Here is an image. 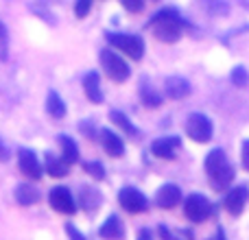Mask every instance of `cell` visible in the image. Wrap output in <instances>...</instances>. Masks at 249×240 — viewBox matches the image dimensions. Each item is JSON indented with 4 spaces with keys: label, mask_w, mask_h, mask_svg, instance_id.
Returning <instances> with one entry per match:
<instances>
[{
    "label": "cell",
    "mask_w": 249,
    "mask_h": 240,
    "mask_svg": "<svg viewBox=\"0 0 249 240\" xmlns=\"http://www.w3.org/2000/svg\"><path fill=\"white\" fill-rule=\"evenodd\" d=\"M83 168H86L88 172H90L92 177H96V179H103L105 177V168L101 166V164H94V162H88V164H83Z\"/></svg>",
    "instance_id": "484cf974"
},
{
    "label": "cell",
    "mask_w": 249,
    "mask_h": 240,
    "mask_svg": "<svg viewBox=\"0 0 249 240\" xmlns=\"http://www.w3.org/2000/svg\"><path fill=\"white\" fill-rule=\"evenodd\" d=\"M7 51H9V33L7 26L0 22V59H7Z\"/></svg>",
    "instance_id": "d4e9b609"
},
{
    "label": "cell",
    "mask_w": 249,
    "mask_h": 240,
    "mask_svg": "<svg viewBox=\"0 0 249 240\" xmlns=\"http://www.w3.org/2000/svg\"><path fill=\"white\" fill-rule=\"evenodd\" d=\"M99 59H101V66H103L105 74H107L112 81L123 83V81L129 79V66L118 52L109 51V48H103L101 55H99Z\"/></svg>",
    "instance_id": "3957f363"
},
{
    "label": "cell",
    "mask_w": 249,
    "mask_h": 240,
    "mask_svg": "<svg viewBox=\"0 0 249 240\" xmlns=\"http://www.w3.org/2000/svg\"><path fill=\"white\" fill-rule=\"evenodd\" d=\"M177 146H179V137H160V140H155L153 144H151V151H153L155 157L173 159Z\"/></svg>",
    "instance_id": "4fadbf2b"
},
{
    "label": "cell",
    "mask_w": 249,
    "mask_h": 240,
    "mask_svg": "<svg viewBox=\"0 0 249 240\" xmlns=\"http://www.w3.org/2000/svg\"><path fill=\"white\" fill-rule=\"evenodd\" d=\"M48 199H51L53 210H57L59 214H72L74 212V199H72V194H70V190L64 188V186L53 188Z\"/></svg>",
    "instance_id": "ba28073f"
},
{
    "label": "cell",
    "mask_w": 249,
    "mask_h": 240,
    "mask_svg": "<svg viewBox=\"0 0 249 240\" xmlns=\"http://www.w3.org/2000/svg\"><path fill=\"white\" fill-rule=\"evenodd\" d=\"M59 140H61V155H64L61 159H64L66 164H74L79 159V149H77V144H74V140L68 136H61Z\"/></svg>",
    "instance_id": "ac0fdd59"
},
{
    "label": "cell",
    "mask_w": 249,
    "mask_h": 240,
    "mask_svg": "<svg viewBox=\"0 0 249 240\" xmlns=\"http://www.w3.org/2000/svg\"><path fill=\"white\" fill-rule=\"evenodd\" d=\"M18 164H20V171L24 172L26 177H31V179H39V177H42V166H39L33 151H29V149L18 151Z\"/></svg>",
    "instance_id": "9c48e42d"
},
{
    "label": "cell",
    "mask_w": 249,
    "mask_h": 240,
    "mask_svg": "<svg viewBox=\"0 0 249 240\" xmlns=\"http://www.w3.org/2000/svg\"><path fill=\"white\" fill-rule=\"evenodd\" d=\"M83 90H86L88 99H90L92 103H101V101H103V92H101L99 74H96V72L86 74V79H83Z\"/></svg>",
    "instance_id": "2e32d148"
},
{
    "label": "cell",
    "mask_w": 249,
    "mask_h": 240,
    "mask_svg": "<svg viewBox=\"0 0 249 240\" xmlns=\"http://www.w3.org/2000/svg\"><path fill=\"white\" fill-rule=\"evenodd\" d=\"M107 42L114 48H118L121 52H124L131 59H142L144 55V42L138 35H127V33H107Z\"/></svg>",
    "instance_id": "277c9868"
},
{
    "label": "cell",
    "mask_w": 249,
    "mask_h": 240,
    "mask_svg": "<svg viewBox=\"0 0 249 240\" xmlns=\"http://www.w3.org/2000/svg\"><path fill=\"white\" fill-rule=\"evenodd\" d=\"M164 87L171 99H184L186 94H190V83L184 77H168L164 81Z\"/></svg>",
    "instance_id": "5bb4252c"
},
{
    "label": "cell",
    "mask_w": 249,
    "mask_h": 240,
    "mask_svg": "<svg viewBox=\"0 0 249 240\" xmlns=\"http://www.w3.org/2000/svg\"><path fill=\"white\" fill-rule=\"evenodd\" d=\"M181 16L175 11V9L166 7L162 11H158L151 20V29H153V35L160 39V42H166V44H173L179 39L181 35Z\"/></svg>",
    "instance_id": "6da1fadb"
},
{
    "label": "cell",
    "mask_w": 249,
    "mask_h": 240,
    "mask_svg": "<svg viewBox=\"0 0 249 240\" xmlns=\"http://www.w3.org/2000/svg\"><path fill=\"white\" fill-rule=\"evenodd\" d=\"M66 234L70 236V240H86V236H83V234L79 232V229L74 227V225H70V223L66 225Z\"/></svg>",
    "instance_id": "83f0119b"
},
{
    "label": "cell",
    "mask_w": 249,
    "mask_h": 240,
    "mask_svg": "<svg viewBox=\"0 0 249 240\" xmlns=\"http://www.w3.org/2000/svg\"><path fill=\"white\" fill-rule=\"evenodd\" d=\"M138 240H153V236H151V232H149V229H142V232H140V236H138Z\"/></svg>",
    "instance_id": "1f68e13d"
},
{
    "label": "cell",
    "mask_w": 249,
    "mask_h": 240,
    "mask_svg": "<svg viewBox=\"0 0 249 240\" xmlns=\"http://www.w3.org/2000/svg\"><path fill=\"white\" fill-rule=\"evenodd\" d=\"M46 172L51 177H66V172H68V164L64 162V159L55 157V155L48 153L46 155Z\"/></svg>",
    "instance_id": "ffe728a7"
},
{
    "label": "cell",
    "mask_w": 249,
    "mask_h": 240,
    "mask_svg": "<svg viewBox=\"0 0 249 240\" xmlns=\"http://www.w3.org/2000/svg\"><path fill=\"white\" fill-rule=\"evenodd\" d=\"M160 234H162V238H164V240H171V238H173L171 234H168V229L164 227V225H160Z\"/></svg>",
    "instance_id": "d6a6232c"
},
{
    "label": "cell",
    "mask_w": 249,
    "mask_h": 240,
    "mask_svg": "<svg viewBox=\"0 0 249 240\" xmlns=\"http://www.w3.org/2000/svg\"><path fill=\"white\" fill-rule=\"evenodd\" d=\"M109 118H112V122L118 124V127H121L124 133H129V136H138V129L133 127L131 122H129V118L124 116L123 112H116V109H114V112H109Z\"/></svg>",
    "instance_id": "44dd1931"
},
{
    "label": "cell",
    "mask_w": 249,
    "mask_h": 240,
    "mask_svg": "<svg viewBox=\"0 0 249 240\" xmlns=\"http://www.w3.org/2000/svg\"><path fill=\"white\" fill-rule=\"evenodd\" d=\"M206 172L214 190H225L234 179V166L228 162L223 149H214L206 157Z\"/></svg>",
    "instance_id": "7a4b0ae2"
},
{
    "label": "cell",
    "mask_w": 249,
    "mask_h": 240,
    "mask_svg": "<svg viewBox=\"0 0 249 240\" xmlns=\"http://www.w3.org/2000/svg\"><path fill=\"white\" fill-rule=\"evenodd\" d=\"M184 214H186V219L193 221V223H203V221L212 214V206L201 194H190L184 203Z\"/></svg>",
    "instance_id": "5b68a950"
},
{
    "label": "cell",
    "mask_w": 249,
    "mask_h": 240,
    "mask_svg": "<svg viewBox=\"0 0 249 240\" xmlns=\"http://www.w3.org/2000/svg\"><path fill=\"white\" fill-rule=\"evenodd\" d=\"M99 140H101V144H103V149L107 151L112 157H121L124 153V142L114 131H109V129H101Z\"/></svg>",
    "instance_id": "7c38bea8"
},
{
    "label": "cell",
    "mask_w": 249,
    "mask_h": 240,
    "mask_svg": "<svg viewBox=\"0 0 249 240\" xmlns=\"http://www.w3.org/2000/svg\"><path fill=\"white\" fill-rule=\"evenodd\" d=\"M7 159H9V149L2 146V142H0V162H7Z\"/></svg>",
    "instance_id": "4dcf8cb0"
},
{
    "label": "cell",
    "mask_w": 249,
    "mask_h": 240,
    "mask_svg": "<svg viewBox=\"0 0 249 240\" xmlns=\"http://www.w3.org/2000/svg\"><path fill=\"white\" fill-rule=\"evenodd\" d=\"M92 4L88 2V0H79L77 4H74V13H77V17H86L88 11H90Z\"/></svg>",
    "instance_id": "4316f807"
},
{
    "label": "cell",
    "mask_w": 249,
    "mask_h": 240,
    "mask_svg": "<svg viewBox=\"0 0 249 240\" xmlns=\"http://www.w3.org/2000/svg\"><path fill=\"white\" fill-rule=\"evenodd\" d=\"M243 168L249 171V140L243 142Z\"/></svg>",
    "instance_id": "f1b7e54d"
},
{
    "label": "cell",
    "mask_w": 249,
    "mask_h": 240,
    "mask_svg": "<svg viewBox=\"0 0 249 240\" xmlns=\"http://www.w3.org/2000/svg\"><path fill=\"white\" fill-rule=\"evenodd\" d=\"M39 199V192L35 188H31L29 184H20L16 188V201L20 206H31V203H37Z\"/></svg>",
    "instance_id": "e0dca14e"
},
{
    "label": "cell",
    "mask_w": 249,
    "mask_h": 240,
    "mask_svg": "<svg viewBox=\"0 0 249 240\" xmlns=\"http://www.w3.org/2000/svg\"><path fill=\"white\" fill-rule=\"evenodd\" d=\"M179 199H181V190L177 188L175 184H164L162 188L158 190L155 203H158L160 207H166V210H171V207H175L177 203H179Z\"/></svg>",
    "instance_id": "8fae6325"
},
{
    "label": "cell",
    "mask_w": 249,
    "mask_h": 240,
    "mask_svg": "<svg viewBox=\"0 0 249 240\" xmlns=\"http://www.w3.org/2000/svg\"><path fill=\"white\" fill-rule=\"evenodd\" d=\"M247 197H249V192H247L245 186L232 188V190L228 192V197H225V210H228L232 216H238V214L243 212V207H245Z\"/></svg>",
    "instance_id": "30bf717a"
},
{
    "label": "cell",
    "mask_w": 249,
    "mask_h": 240,
    "mask_svg": "<svg viewBox=\"0 0 249 240\" xmlns=\"http://www.w3.org/2000/svg\"><path fill=\"white\" fill-rule=\"evenodd\" d=\"M186 133L195 142H210L212 137V122L203 114H190L186 120Z\"/></svg>",
    "instance_id": "8992f818"
},
{
    "label": "cell",
    "mask_w": 249,
    "mask_h": 240,
    "mask_svg": "<svg viewBox=\"0 0 249 240\" xmlns=\"http://www.w3.org/2000/svg\"><path fill=\"white\" fill-rule=\"evenodd\" d=\"M142 101H144L146 107H158V105L162 103V96H160L158 92L149 90V87H142Z\"/></svg>",
    "instance_id": "603a6c76"
},
{
    "label": "cell",
    "mask_w": 249,
    "mask_h": 240,
    "mask_svg": "<svg viewBox=\"0 0 249 240\" xmlns=\"http://www.w3.org/2000/svg\"><path fill=\"white\" fill-rule=\"evenodd\" d=\"M118 203L123 206V210L127 212H144L146 210V197L140 192V190L136 188H123L121 192H118Z\"/></svg>",
    "instance_id": "52a82bcc"
},
{
    "label": "cell",
    "mask_w": 249,
    "mask_h": 240,
    "mask_svg": "<svg viewBox=\"0 0 249 240\" xmlns=\"http://www.w3.org/2000/svg\"><path fill=\"white\" fill-rule=\"evenodd\" d=\"M232 83L234 86H238V87H245L247 83H249V74H247V70L245 68H234L232 70Z\"/></svg>",
    "instance_id": "cb8c5ba5"
},
{
    "label": "cell",
    "mask_w": 249,
    "mask_h": 240,
    "mask_svg": "<svg viewBox=\"0 0 249 240\" xmlns=\"http://www.w3.org/2000/svg\"><path fill=\"white\" fill-rule=\"evenodd\" d=\"M123 234H124L123 221L116 214L107 216V221L101 225V238H105V240H118V238H123Z\"/></svg>",
    "instance_id": "9a60e30c"
},
{
    "label": "cell",
    "mask_w": 249,
    "mask_h": 240,
    "mask_svg": "<svg viewBox=\"0 0 249 240\" xmlns=\"http://www.w3.org/2000/svg\"><path fill=\"white\" fill-rule=\"evenodd\" d=\"M46 112L51 114L53 118H61L66 114V103L59 99L57 92H48L46 96Z\"/></svg>",
    "instance_id": "d6986e66"
},
{
    "label": "cell",
    "mask_w": 249,
    "mask_h": 240,
    "mask_svg": "<svg viewBox=\"0 0 249 240\" xmlns=\"http://www.w3.org/2000/svg\"><path fill=\"white\" fill-rule=\"evenodd\" d=\"M99 201H101V197H99L96 190H92V188H83L81 190V203H83L86 210H94Z\"/></svg>",
    "instance_id": "7402d4cb"
},
{
    "label": "cell",
    "mask_w": 249,
    "mask_h": 240,
    "mask_svg": "<svg viewBox=\"0 0 249 240\" xmlns=\"http://www.w3.org/2000/svg\"><path fill=\"white\" fill-rule=\"evenodd\" d=\"M124 9H129V11H142V7H144V2H129V0H124Z\"/></svg>",
    "instance_id": "f546056e"
}]
</instances>
